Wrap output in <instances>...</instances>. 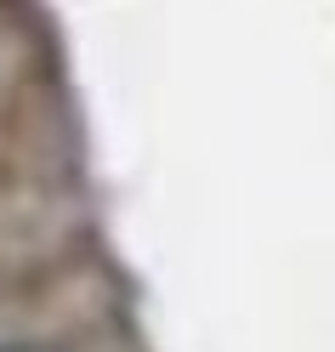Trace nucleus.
<instances>
[{
    "instance_id": "nucleus-1",
    "label": "nucleus",
    "mask_w": 335,
    "mask_h": 352,
    "mask_svg": "<svg viewBox=\"0 0 335 352\" xmlns=\"http://www.w3.org/2000/svg\"><path fill=\"white\" fill-rule=\"evenodd\" d=\"M0 352H52V346H0Z\"/></svg>"
}]
</instances>
